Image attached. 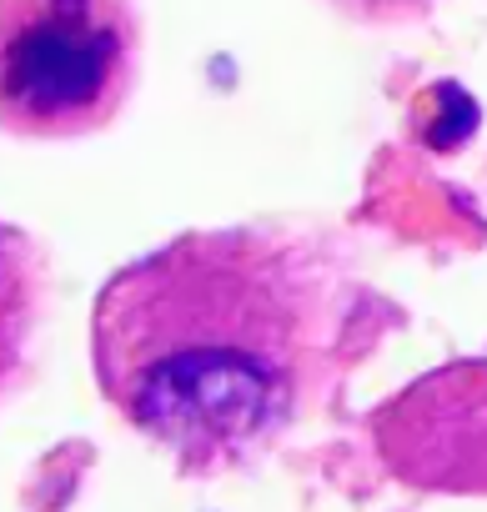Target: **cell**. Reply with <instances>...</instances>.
<instances>
[{
  "label": "cell",
  "instance_id": "6da1fadb",
  "mask_svg": "<svg viewBox=\"0 0 487 512\" xmlns=\"http://www.w3.org/2000/svg\"><path fill=\"white\" fill-rule=\"evenodd\" d=\"M327 337V282L297 246L206 231L106 282L96 377L186 472H226L292 427Z\"/></svg>",
  "mask_w": 487,
  "mask_h": 512
},
{
  "label": "cell",
  "instance_id": "7a4b0ae2",
  "mask_svg": "<svg viewBox=\"0 0 487 512\" xmlns=\"http://www.w3.org/2000/svg\"><path fill=\"white\" fill-rule=\"evenodd\" d=\"M131 0H0V126L16 136H91L136 86Z\"/></svg>",
  "mask_w": 487,
  "mask_h": 512
},
{
  "label": "cell",
  "instance_id": "3957f363",
  "mask_svg": "<svg viewBox=\"0 0 487 512\" xmlns=\"http://www.w3.org/2000/svg\"><path fill=\"white\" fill-rule=\"evenodd\" d=\"M41 292H46V272L31 236L0 221V397L16 387L26 367L36 317H41Z\"/></svg>",
  "mask_w": 487,
  "mask_h": 512
}]
</instances>
